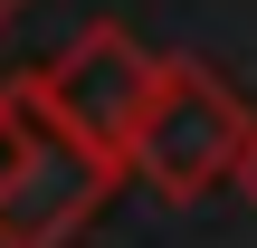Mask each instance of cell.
<instances>
[{"label":"cell","instance_id":"cell-2","mask_svg":"<svg viewBox=\"0 0 257 248\" xmlns=\"http://www.w3.org/2000/svg\"><path fill=\"white\" fill-rule=\"evenodd\" d=\"M153 67L162 57H143V38L124 29V19H95V29H76L48 67H29L19 76V96L57 124V134H76L95 162H134V124H143V105H153Z\"/></svg>","mask_w":257,"mask_h":248},{"label":"cell","instance_id":"cell-4","mask_svg":"<svg viewBox=\"0 0 257 248\" xmlns=\"http://www.w3.org/2000/svg\"><path fill=\"white\" fill-rule=\"evenodd\" d=\"M229 182H238V201L257 210V134H248V153H238V172H229Z\"/></svg>","mask_w":257,"mask_h":248},{"label":"cell","instance_id":"cell-1","mask_svg":"<svg viewBox=\"0 0 257 248\" xmlns=\"http://www.w3.org/2000/svg\"><path fill=\"white\" fill-rule=\"evenodd\" d=\"M248 134H257V115L238 105V86H229L219 67H200V57H162L124 172L153 182L162 201H200V191H219V182L238 172Z\"/></svg>","mask_w":257,"mask_h":248},{"label":"cell","instance_id":"cell-5","mask_svg":"<svg viewBox=\"0 0 257 248\" xmlns=\"http://www.w3.org/2000/svg\"><path fill=\"white\" fill-rule=\"evenodd\" d=\"M10 10H19V0H0V19H10Z\"/></svg>","mask_w":257,"mask_h":248},{"label":"cell","instance_id":"cell-3","mask_svg":"<svg viewBox=\"0 0 257 248\" xmlns=\"http://www.w3.org/2000/svg\"><path fill=\"white\" fill-rule=\"evenodd\" d=\"M38 115V105H29ZM114 162H95L76 134H57L48 115H38V143H29V162H19V182H10V201H0V248H67L105 201H114Z\"/></svg>","mask_w":257,"mask_h":248}]
</instances>
